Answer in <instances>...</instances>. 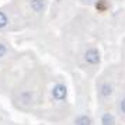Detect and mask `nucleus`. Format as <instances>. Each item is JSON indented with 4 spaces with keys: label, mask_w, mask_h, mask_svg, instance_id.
Listing matches in <instances>:
<instances>
[{
    "label": "nucleus",
    "mask_w": 125,
    "mask_h": 125,
    "mask_svg": "<svg viewBox=\"0 0 125 125\" xmlns=\"http://www.w3.org/2000/svg\"><path fill=\"white\" fill-rule=\"evenodd\" d=\"M84 59L87 63H91V65H96V63L100 62V53L97 49H89V51L84 53Z\"/></svg>",
    "instance_id": "1"
},
{
    "label": "nucleus",
    "mask_w": 125,
    "mask_h": 125,
    "mask_svg": "<svg viewBox=\"0 0 125 125\" xmlns=\"http://www.w3.org/2000/svg\"><path fill=\"white\" fill-rule=\"evenodd\" d=\"M52 94H53V97L56 100L61 101V100H65V97L68 94V90H66V87L63 84H56L53 87V90H52Z\"/></svg>",
    "instance_id": "2"
},
{
    "label": "nucleus",
    "mask_w": 125,
    "mask_h": 125,
    "mask_svg": "<svg viewBox=\"0 0 125 125\" xmlns=\"http://www.w3.org/2000/svg\"><path fill=\"white\" fill-rule=\"evenodd\" d=\"M30 6H31V9L34 11H41V10H44L45 3H44V0H31L30 1Z\"/></svg>",
    "instance_id": "3"
},
{
    "label": "nucleus",
    "mask_w": 125,
    "mask_h": 125,
    "mask_svg": "<svg viewBox=\"0 0 125 125\" xmlns=\"http://www.w3.org/2000/svg\"><path fill=\"white\" fill-rule=\"evenodd\" d=\"M74 125H91V119L87 115H80L79 118H76Z\"/></svg>",
    "instance_id": "4"
},
{
    "label": "nucleus",
    "mask_w": 125,
    "mask_h": 125,
    "mask_svg": "<svg viewBox=\"0 0 125 125\" xmlns=\"http://www.w3.org/2000/svg\"><path fill=\"white\" fill-rule=\"evenodd\" d=\"M101 122H103V125H114L115 119H114V117L111 114H104L101 118Z\"/></svg>",
    "instance_id": "5"
},
{
    "label": "nucleus",
    "mask_w": 125,
    "mask_h": 125,
    "mask_svg": "<svg viewBox=\"0 0 125 125\" xmlns=\"http://www.w3.org/2000/svg\"><path fill=\"white\" fill-rule=\"evenodd\" d=\"M111 91H113V89H111V86L110 84H103L101 89H100V93H101V96H104V97L110 96Z\"/></svg>",
    "instance_id": "6"
},
{
    "label": "nucleus",
    "mask_w": 125,
    "mask_h": 125,
    "mask_svg": "<svg viewBox=\"0 0 125 125\" xmlns=\"http://www.w3.org/2000/svg\"><path fill=\"white\" fill-rule=\"evenodd\" d=\"M7 23H9V18H7V16L3 11H0V28L6 27Z\"/></svg>",
    "instance_id": "7"
},
{
    "label": "nucleus",
    "mask_w": 125,
    "mask_h": 125,
    "mask_svg": "<svg viewBox=\"0 0 125 125\" xmlns=\"http://www.w3.org/2000/svg\"><path fill=\"white\" fill-rule=\"evenodd\" d=\"M4 53H6V46L3 44H0V56H3Z\"/></svg>",
    "instance_id": "8"
},
{
    "label": "nucleus",
    "mask_w": 125,
    "mask_h": 125,
    "mask_svg": "<svg viewBox=\"0 0 125 125\" xmlns=\"http://www.w3.org/2000/svg\"><path fill=\"white\" fill-rule=\"evenodd\" d=\"M121 110H122V111L125 113V98L122 100V101H121Z\"/></svg>",
    "instance_id": "9"
}]
</instances>
